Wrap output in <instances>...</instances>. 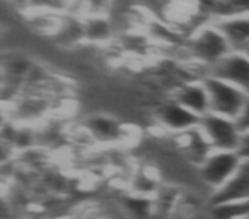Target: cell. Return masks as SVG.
Masks as SVG:
<instances>
[{
  "label": "cell",
  "mask_w": 249,
  "mask_h": 219,
  "mask_svg": "<svg viewBox=\"0 0 249 219\" xmlns=\"http://www.w3.org/2000/svg\"><path fill=\"white\" fill-rule=\"evenodd\" d=\"M242 158L237 151H212L208 158L198 168V177L205 187L210 188V194L220 188L235 171L241 168Z\"/></svg>",
  "instance_id": "cell-4"
},
{
  "label": "cell",
  "mask_w": 249,
  "mask_h": 219,
  "mask_svg": "<svg viewBox=\"0 0 249 219\" xmlns=\"http://www.w3.org/2000/svg\"><path fill=\"white\" fill-rule=\"evenodd\" d=\"M212 21L225 35L232 50L244 52L249 46V12L220 16V18H213Z\"/></svg>",
  "instance_id": "cell-10"
},
{
  "label": "cell",
  "mask_w": 249,
  "mask_h": 219,
  "mask_svg": "<svg viewBox=\"0 0 249 219\" xmlns=\"http://www.w3.org/2000/svg\"><path fill=\"white\" fill-rule=\"evenodd\" d=\"M198 129L215 151H237L242 132L234 119L217 113H207L200 119Z\"/></svg>",
  "instance_id": "cell-2"
},
{
  "label": "cell",
  "mask_w": 249,
  "mask_h": 219,
  "mask_svg": "<svg viewBox=\"0 0 249 219\" xmlns=\"http://www.w3.org/2000/svg\"><path fill=\"white\" fill-rule=\"evenodd\" d=\"M235 123H237L239 130H241L242 134L249 132V96H248V101H246V104L242 106L241 113H239L237 119H235Z\"/></svg>",
  "instance_id": "cell-13"
},
{
  "label": "cell",
  "mask_w": 249,
  "mask_h": 219,
  "mask_svg": "<svg viewBox=\"0 0 249 219\" xmlns=\"http://www.w3.org/2000/svg\"><path fill=\"white\" fill-rule=\"evenodd\" d=\"M114 41L113 22L109 16L84 18V43L92 46H109Z\"/></svg>",
  "instance_id": "cell-11"
},
{
  "label": "cell",
  "mask_w": 249,
  "mask_h": 219,
  "mask_svg": "<svg viewBox=\"0 0 249 219\" xmlns=\"http://www.w3.org/2000/svg\"><path fill=\"white\" fill-rule=\"evenodd\" d=\"M208 212H210V219H248L249 218V200L215 204V205H210Z\"/></svg>",
  "instance_id": "cell-12"
},
{
  "label": "cell",
  "mask_w": 249,
  "mask_h": 219,
  "mask_svg": "<svg viewBox=\"0 0 249 219\" xmlns=\"http://www.w3.org/2000/svg\"><path fill=\"white\" fill-rule=\"evenodd\" d=\"M183 50L186 60H196L208 67H213L232 52V46L224 33L210 19L188 35Z\"/></svg>",
  "instance_id": "cell-1"
},
{
  "label": "cell",
  "mask_w": 249,
  "mask_h": 219,
  "mask_svg": "<svg viewBox=\"0 0 249 219\" xmlns=\"http://www.w3.org/2000/svg\"><path fill=\"white\" fill-rule=\"evenodd\" d=\"M200 119L201 117L195 115L193 112H190L183 104L174 101L173 98H166L162 103H159L154 108L156 125H159L164 132H167L173 137L198 127Z\"/></svg>",
  "instance_id": "cell-5"
},
{
  "label": "cell",
  "mask_w": 249,
  "mask_h": 219,
  "mask_svg": "<svg viewBox=\"0 0 249 219\" xmlns=\"http://www.w3.org/2000/svg\"><path fill=\"white\" fill-rule=\"evenodd\" d=\"M212 76L227 80L249 94V53L242 50H232L212 67Z\"/></svg>",
  "instance_id": "cell-6"
},
{
  "label": "cell",
  "mask_w": 249,
  "mask_h": 219,
  "mask_svg": "<svg viewBox=\"0 0 249 219\" xmlns=\"http://www.w3.org/2000/svg\"><path fill=\"white\" fill-rule=\"evenodd\" d=\"M82 123L99 147L118 146L124 129V123H121L120 120L111 115H104V113H92Z\"/></svg>",
  "instance_id": "cell-7"
},
{
  "label": "cell",
  "mask_w": 249,
  "mask_h": 219,
  "mask_svg": "<svg viewBox=\"0 0 249 219\" xmlns=\"http://www.w3.org/2000/svg\"><path fill=\"white\" fill-rule=\"evenodd\" d=\"M167 98H173L195 115L203 117L210 113V96H208L205 80H190L178 86Z\"/></svg>",
  "instance_id": "cell-9"
},
{
  "label": "cell",
  "mask_w": 249,
  "mask_h": 219,
  "mask_svg": "<svg viewBox=\"0 0 249 219\" xmlns=\"http://www.w3.org/2000/svg\"><path fill=\"white\" fill-rule=\"evenodd\" d=\"M237 153L241 154V158H242L244 161H249V132L242 134L241 144H239Z\"/></svg>",
  "instance_id": "cell-14"
},
{
  "label": "cell",
  "mask_w": 249,
  "mask_h": 219,
  "mask_svg": "<svg viewBox=\"0 0 249 219\" xmlns=\"http://www.w3.org/2000/svg\"><path fill=\"white\" fill-rule=\"evenodd\" d=\"M249 200V161H242L241 168L208 197V205L224 202Z\"/></svg>",
  "instance_id": "cell-8"
},
{
  "label": "cell",
  "mask_w": 249,
  "mask_h": 219,
  "mask_svg": "<svg viewBox=\"0 0 249 219\" xmlns=\"http://www.w3.org/2000/svg\"><path fill=\"white\" fill-rule=\"evenodd\" d=\"M205 86L210 96V112L234 120L237 119L249 94L244 93L241 87L213 76L205 79Z\"/></svg>",
  "instance_id": "cell-3"
}]
</instances>
